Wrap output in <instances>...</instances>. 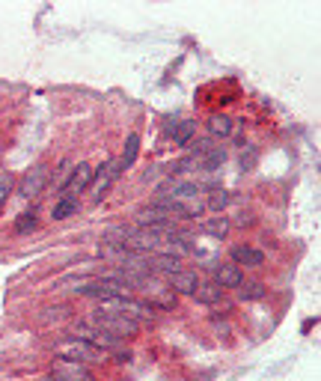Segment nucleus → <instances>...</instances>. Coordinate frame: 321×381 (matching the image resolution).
I'll return each instance as SVG.
<instances>
[{
  "mask_svg": "<svg viewBox=\"0 0 321 381\" xmlns=\"http://www.w3.org/2000/svg\"><path fill=\"white\" fill-rule=\"evenodd\" d=\"M89 322H93L96 328L113 333V337L119 340H128V337H137V331H140V322H134L131 316L119 313V310H111V307H101L96 310L93 316H89Z\"/></svg>",
  "mask_w": 321,
  "mask_h": 381,
  "instance_id": "obj_1",
  "label": "nucleus"
},
{
  "mask_svg": "<svg viewBox=\"0 0 321 381\" xmlns=\"http://www.w3.org/2000/svg\"><path fill=\"white\" fill-rule=\"evenodd\" d=\"M223 161H226L223 146H211L208 140H203V143H196L191 155L179 164V173H185V170H205V173H211V170H218Z\"/></svg>",
  "mask_w": 321,
  "mask_h": 381,
  "instance_id": "obj_2",
  "label": "nucleus"
},
{
  "mask_svg": "<svg viewBox=\"0 0 321 381\" xmlns=\"http://www.w3.org/2000/svg\"><path fill=\"white\" fill-rule=\"evenodd\" d=\"M74 292L89 295V298H101V304H107V301H116V298H128V286L122 283L116 274H111V277L81 283L78 289H74Z\"/></svg>",
  "mask_w": 321,
  "mask_h": 381,
  "instance_id": "obj_3",
  "label": "nucleus"
},
{
  "mask_svg": "<svg viewBox=\"0 0 321 381\" xmlns=\"http://www.w3.org/2000/svg\"><path fill=\"white\" fill-rule=\"evenodd\" d=\"M51 179V167L48 164H36L30 167V170L24 173L21 185H18V197H24V200H36V197L45 191V185H48Z\"/></svg>",
  "mask_w": 321,
  "mask_h": 381,
  "instance_id": "obj_4",
  "label": "nucleus"
},
{
  "mask_svg": "<svg viewBox=\"0 0 321 381\" xmlns=\"http://www.w3.org/2000/svg\"><path fill=\"white\" fill-rule=\"evenodd\" d=\"M74 333H78V340L89 343V346H96L98 352H113V348L119 346V337H113V333H107L101 328H96L93 322H78V328H74Z\"/></svg>",
  "mask_w": 321,
  "mask_h": 381,
  "instance_id": "obj_5",
  "label": "nucleus"
},
{
  "mask_svg": "<svg viewBox=\"0 0 321 381\" xmlns=\"http://www.w3.org/2000/svg\"><path fill=\"white\" fill-rule=\"evenodd\" d=\"M51 378H54V381H96V375L86 370V363L66 360V358H60V360L54 363Z\"/></svg>",
  "mask_w": 321,
  "mask_h": 381,
  "instance_id": "obj_6",
  "label": "nucleus"
},
{
  "mask_svg": "<svg viewBox=\"0 0 321 381\" xmlns=\"http://www.w3.org/2000/svg\"><path fill=\"white\" fill-rule=\"evenodd\" d=\"M101 355L104 352H98L96 346H89V343H84L78 337H74L72 343H66V346H60V358L78 360V363H96V360H101Z\"/></svg>",
  "mask_w": 321,
  "mask_h": 381,
  "instance_id": "obj_7",
  "label": "nucleus"
},
{
  "mask_svg": "<svg viewBox=\"0 0 321 381\" xmlns=\"http://www.w3.org/2000/svg\"><path fill=\"white\" fill-rule=\"evenodd\" d=\"M93 176H96V170H93L89 164H78V167H72L69 182L63 185V197H74V200H78V194L93 185Z\"/></svg>",
  "mask_w": 321,
  "mask_h": 381,
  "instance_id": "obj_8",
  "label": "nucleus"
},
{
  "mask_svg": "<svg viewBox=\"0 0 321 381\" xmlns=\"http://www.w3.org/2000/svg\"><path fill=\"white\" fill-rule=\"evenodd\" d=\"M119 173H122V170H119V161H107V164L101 167V173H98V176H93V191H96V200H101V197L107 194V188L113 185Z\"/></svg>",
  "mask_w": 321,
  "mask_h": 381,
  "instance_id": "obj_9",
  "label": "nucleus"
},
{
  "mask_svg": "<svg viewBox=\"0 0 321 381\" xmlns=\"http://www.w3.org/2000/svg\"><path fill=\"white\" fill-rule=\"evenodd\" d=\"M229 256H232V265H247V268H259L265 263V253L256 248H247V245H235L229 250Z\"/></svg>",
  "mask_w": 321,
  "mask_h": 381,
  "instance_id": "obj_10",
  "label": "nucleus"
},
{
  "mask_svg": "<svg viewBox=\"0 0 321 381\" xmlns=\"http://www.w3.org/2000/svg\"><path fill=\"white\" fill-rule=\"evenodd\" d=\"M170 289L176 292H185V295H193L196 289H200V277H196V271H173L170 274Z\"/></svg>",
  "mask_w": 321,
  "mask_h": 381,
  "instance_id": "obj_11",
  "label": "nucleus"
},
{
  "mask_svg": "<svg viewBox=\"0 0 321 381\" xmlns=\"http://www.w3.org/2000/svg\"><path fill=\"white\" fill-rule=\"evenodd\" d=\"M214 283H218L220 289H238L241 286V271H238V265H218V271H214Z\"/></svg>",
  "mask_w": 321,
  "mask_h": 381,
  "instance_id": "obj_12",
  "label": "nucleus"
},
{
  "mask_svg": "<svg viewBox=\"0 0 321 381\" xmlns=\"http://www.w3.org/2000/svg\"><path fill=\"white\" fill-rule=\"evenodd\" d=\"M193 134H196V123H193V119H181V123L173 126V143L176 146H188L193 140Z\"/></svg>",
  "mask_w": 321,
  "mask_h": 381,
  "instance_id": "obj_13",
  "label": "nucleus"
},
{
  "mask_svg": "<svg viewBox=\"0 0 321 381\" xmlns=\"http://www.w3.org/2000/svg\"><path fill=\"white\" fill-rule=\"evenodd\" d=\"M72 215H78V200H74V197H60L54 211H51V218L54 221H66Z\"/></svg>",
  "mask_w": 321,
  "mask_h": 381,
  "instance_id": "obj_14",
  "label": "nucleus"
},
{
  "mask_svg": "<svg viewBox=\"0 0 321 381\" xmlns=\"http://www.w3.org/2000/svg\"><path fill=\"white\" fill-rule=\"evenodd\" d=\"M193 298L200 304H218L223 298V289L218 283H200V289L193 292Z\"/></svg>",
  "mask_w": 321,
  "mask_h": 381,
  "instance_id": "obj_15",
  "label": "nucleus"
},
{
  "mask_svg": "<svg viewBox=\"0 0 321 381\" xmlns=\"http://www.w3.org/2000/svg\"><path fill=\"white\" fill-rule=\"evenodd\" d=\"M137 152H140V137H137V134H128L125 152H122V158H119V170H128V167L137 161Z\"/></svg>",
  "mask_w": 321,
  "mask_h": 381,
  "instance_id": "obj_16",
  "label": "nucleus"
},
{
  "mask_svg": "<svg viewBox=\"0 0 321 381\" xmlns=\"http://www.w3.org/2000/svg\"><path fill=\"white\" fill-rule=\"evenodd\" d=\"M208 131H211L214 137H229V134H232V119L223 116V114H214V116L208 119Z\"/></svg>",
  "mask_w": 321,
  "mask_h": 381,
  "instance_id": "obj_17",
  "label": "nucleus"
},
{
  "mask_svg": "<svg viewBox=\"0 0 321 381\" xmlns=\"http://www.w3.org/2000/svg\"><path fill=\"white\" fill-rule=\"evenodd\" d=\"M203 233L223 238V236L229 233V218H211V221H205V223H203Z\"/></svg>",
  "mask_w": 321,
  "mask_h": 381,
  "instance_id": "obj_18",
  "label": "nucleus"
},
{
  "mask_svg": "<svg viewBox=\"0 0 321 381\" xmlns=\"http://www.w3.org/2000/svg\"><path fill=\"white\" fill-rule=\"evenodd\" d=\"M238 295H241L244 301H259V298L265 295V286H262V283H256V280H253V283H244V280H241Z\"/></svg>",
  "mask_w": 321,
  "mask_h": 381,
  "instance_id": "obj_19",
  "label": "nucleus"
},
{
  "mask_svg": "<svg viewBox=\"0 0 321 381\" xmlns=\"http://www.w3.org/2000/svg\"><path fill=\"white\" fill-rule=\"evenodd\" d=\"M36 223H39V221H36V211L30 209V211H24V215H18V221H15V233H21V236H24V233H33Z\"/></svg>",
  "mask_w": 321,
  "mask_h": 381,
  "instance_id": "obj_20",
  "label": "nucleus"
},
{
  "mask_svg": "<svg viewBox=\"0 0 321 381\" xmlns=\"http://www.w3.org/2000/svg\"><path fill=\"white\" fill-rule=\"evenodd\" d=\"M226 203H229V194H226L223 188H214V191L208 194V200H205V209H211V211H220Z\"/></svg>",
  "mask_w": 321,
  "mask_h": 381,
  "instance_id": "obj_21",
  "label": "nucleus"
},
{
  "mask_svg": "<svg viewBox=\"0 0 321 381\" xmlns=\"http://www.w3.org/2000/svg\"><path fill=\"white\" fill-rule=\"evenodd\" d=\"M12 185H15V176L12 173H0V211H4L9 194H12Z\"/></svg>",
  "mask_w": 321,
  "mask_h": 381,
  "instance_id": "obj_22",
  "label": "nucleus"
},
{
  "mask_svg": "<svg viewBox=\"0 0 321 381\" xmlns=\"http://www.w3.org/2000/svg\"><path fill=\"white\" fill-rule=\"evenodd\" d=\"M45 381H54V378H45Z\"/></svg>",
  "mask_w": 321,
  "mask_h": 381,
  "instance_id": "obj_23",
  "label": "nucleus"
}]
</instances>
